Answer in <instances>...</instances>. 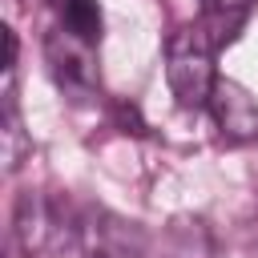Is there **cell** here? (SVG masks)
<instances>
[{
	"mask_svg": "<svg viewBox=\"0 0 258 258\" xmlns=\"http://www.w3.org/2000/svg\"><path fill=\"white\" fill-rule=\"evenodd\" d=\"M165 81L181 109L210 105V93L218 85L214 77V36L206 24H181L165 40Z\"/></svg>",
	"mask_w": 258,
	"mask_h": 258,
	"instance_id": "obj_1",
	"label": "cell"
},
{
	"mask_svg": "<svg viewBox=\"0 0 258 258\" xmlns=\"http://www.w3.org/2000/svg\"><path fill=\"white\" fill-rule=\"evenodd\" d=\"M210 109L230 141H254L258 137V101L230 77H218L210 93Z\"/></svg>",
	"mask_w": 258,
	"mask_h": 258,
	"instance_id": "obj_2",
	"label": "cell"
},
{
	"mask_svg": "<svg viewBox=\"0 0 258 258\" xmlns=\"http://www.w3.org/2000/svg\"><path fill=\"white\" fill-rule=\"evenodd\" d=\"M52 8L60 16L64 32L77 44H89L93 48L101 40V8H97V0H52Z\"/></svg>",
	"mask_w": 258,
	"mask_h": 258,
	"instance_id": "obj_3",
	"label": "cell"
},
{
	"mask_svg": "<svg viewBox=\"0 0 258 258\" xmlns=\"http://www.w3.org/2000/svg\"><path fill=\"white\" fill-rule=\"evenodd\" d=\"M254 4H258V0H206V24H218V28L230 36Z\"/></svg>",
	"mask_w": 258,
	"mask_h": 258,
	"instance_id": "obj_4",
	"label": "cell"
}]
</instances>
